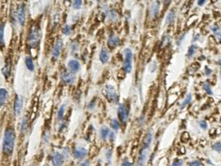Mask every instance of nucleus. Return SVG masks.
I'll return each instance as SVG.
<instances>
[{"label":"nucleus","mask_w":221,"mask_h":166,"mask_svg":"<svg viewBox=\"0 0 221 166\" xmlns=\"http://www.w3.org/2000/svg\"><path fill=\"white\" fill-rule=\"evenodd\" d=\"M41 38L40 28L37 25H33L30 29V32L28 36V45L31 48H35L39 44Z\"/></svg>","instance_id":"obj_2"},{"label":"nucleus","mask_w":221,"mask_h":166,"mask_svg":"<svg viewBox=\"0 0 221 166\" xmlns=\"http://www.w3.org/2000/svg\"><path fill=\"white\" fill-rule=\"evenodd\" d=\"M120 43V39L118 37L115 36L114 34H110L108 38V45L110 47H116Z\"/></svg>","instance_id":"obj_17"},{"label":"nucleus","mask_w":221,"mask_h":166,"mask_svg":"<svg viewBox=\"0 0 221 166\" xmlns=\"http://www.w3.org/2000/svg\"><path fill=\"white\" fill-rule=\"evenodd\" d=\"M191 100H192V96H191V95H190V94H189L188 96H186V98L185 99V100L182 102V104H181V106H180V108L181 110H182V109H184V108H185V106L188 105L189 103L191 101Z\"/></svg>","instance_id":"obj_24"},{"label":"nucleus","mask_w":221,"mask_h":166,"mask_svg":"<svg viewBox=\"0 0 221 166\" xmlns=\"http://www.w3.org/2000/svg\"><path fill=\"white\" fill-rule=\"evenodd\" d=\"M203 87H204V89L205 90V91H206L209 95H212V91H211V89H210V86L208 83H205Z\"/></svg>","instance_id":"obj_34"},{"label":"nucleus","mask_w":221,"mask_h":166,"mask_svg":"<svg viewBox=\"0 0 221 166\" xmlns=\"http://www.w3.org/2000/svg\"><path fill=\"white\" fill-rule=\"evenodd\" d=\"M212 149L217 152H221V143L220 142H218V143H215L212 145Z\"/></svg>","instance_id":"obj_29"},{"label":"nucleus","mask_w":221,"mask_h":166,"mask_svg":"<svg viewBox=\"0 0 221 166\" xmlns=\"http://www.w3.org/2000/svg\"><path fill=\"white\" fill-rule=\"evenodd\" d=\"M8 96H9V91L7 89L0 88V108L5 104Z\"/></svg>","instance_id":"obj_16"},{"label":"nucleus","mask_w":221,"mask_h":166,"mask_svg":"<svg viewBox=\"0 0 221 166\" xmlns=\"http://www.w3.org/2000/svg\"><path fill=\"white\" fill-rule=\"evenodd\" d=\"M152 136H153V134H152V131L151 130L149 132L146 134L145 139H144L143 144H142V149H147L149 150L150 148V145L151 144V141H152Z\"/></svg>","instance_id":"obj_13"},{"label":"nucleus","mask_w":221,"mask_h":166,"mask_svg":"<svg viewBox=\"0 0 221 166\" xmlns=\"http://www.w3.org/2000/svg\"><path fill=\"white\" fill-rule=\"evenodd\" d=\"M62 41L61 39H57L53 49V56L54 59H57L59 57L62 52Z\"/></svg>","instance_id":"obj_10"},{"label":"nucleus","mask_w":221,"mask_h":166,"mask_svg":"<svg viewBox=\"0 0 221 166\" xmlns=\"http://www.w3.org/2000/svg\"><path fill=\"white\" fill-rule=\"evenodd\" d=\"M183 165V160L182 159H175L172 163V166H182Z\"/></svg>","instance_id":"obj_33"},{"label":"nucleus","mask_w":221,"mask_h":166,"mask_svg":"<svg viewBox=\"0 0 221 166\" xmlns=\"http://www.w3.org/2000/svg\"><path fill=\"white\" fill-rule=\"evenodd\" d=\"M195 48H196V47H195V46H191V47H189L188 52V56L189 57H191L192 56L195 54Z\"/></svg>","instance_id":"obj_32"},{"label":"nucleus","mask_w":221,"mask_h":166,"mask_svg":"<svg viewBox=\"0 0 221 166\" xmlns=\"http://www.w3.org/2000/svg\"><path fill=\"white\" fill-rule=\"evenodd\" d=\"M132 52L131 49L126 48L125 50V61H124V65H123V69L125 72L130 73L132 69Z\"/></svg>","instance_id":"obj_3"},{"label":"nucleus","mask_w":221,"mask_h":166,"mask_svg":"<svg viewBox=\"0 0 221 166\" xmlns=\"http://www.w3.org/2000/svg\"><path fill=\"white\" fill-rule=\"evenodd\" d=\"M199 125H200V127H201L202 129H204V130H206V129H207V123L205 121H201L199 122Z\"/></svg>","instance_id":"obj_37"},{"label":"nucleus","mask_w":221,"mask_h":166,"mask_svg":"<svg viewBox=\"0 0 221 166\" xmlns=\"http://www.w3.org/2000/svg\"><path fill=\"white\" fill-rule=\"evenodd\" d=\"M62 33L65 35H70L71 34V27L69 25H65L62 28Z\"/></svg>","instance_id":"obj_30"},{"label":"nucleus","mask_w":221,"mask_h":166,"mask_svg":"<svg viewBox=\"0 0 221 166\" xmlns=\"http://www.w3.org/2000/svg\"><path fill=\"white\" fill-rule=\"evenodd\" d=\"M62 79L63 81V82L67 85H71L73 84L76 81V77L74 75V73L71 72H67L65 71L62 75Z\"/></svg>","instance_id":"obj_7"},{"label":"nucleus","mask_w":221,"mask_h":166,"mask_svg":"<svg viewBox=\"0 0 221 166\" xmlns=\"http://www.w3.org/2000/svg\"><path fill=\"white\" fill-rule=\"evenodd\" d=\"M28 127V120L26 118H23L22 121V125H21V130L22 131H25Z\"/></svg>","instance_id":"obj_31"},{"label":"nucleus","mask_w":221,"mask_h":166,"mask_svg":"<svg viewBox=\"0 0 221 166\" xmlns=\"http://www.w3.org/2000/svg\"><path fill=\"white\" fill-rule=\"evenodd\" d=\"M82 166H90V163H89L88 160H86L85 162H83L82 164Z\"/></svg>","instance_id":"obj_41"},{"label":"nucleus","mask_w":221,"mask_h":166,"mask_svg":"<svg viewBox=\"0 0 221 166\" xmlns=\"http://www.w3.org/2000/svg\"><path fill=\"white\" fill-rule=\"evenodd\" d=\"M189 138V135L188 133L184 132L182 134V136H181V140L183 142H186V141H188Z\"/></svg>","instance_id":"obj_35"},{"label":"nucleus","mask_w":221,"mask_h":166,"mask_svg":"<svg viewBox=\"0 0 221 166\" xmlns=\"http://www.w3.org/2000/svg\"><path fill=\"white\" fill-rule=\"evenodd\" d=\"M189 166H200L201 165V163H200L199 161L195 160V161H193V162L189 163Z\"/></svg>","instance_id":"obj_38"},{"label":"nucleus","mask_w":221,"mask_h":166,"mask_svg":"<svg viewBox=\"0 0 221 166\" xmlns=\"http://www.w3.org/2000/svg\"><path fill=\"white\" fill-rule=\"evenodd\" d=\"M122 166H133V164L130 163L129 161H126V160H125V161L122 163Z\"/></svg>","instance_id":"obj_39"},{"label":"nucleus","mask_w":221,"mask_h":166,"mask_svg":"<svg viewBox=\"0 0 221 166\" xmlns=\"http://www.w3.org/2000/svg\"><path fill=\"white\" fill-rule=\"evenodd\" d=\"M4 27L5 24L3 22L0 23V48H3L4 47Z\"/></svg>","instance_id":"obj_19"},{"label":"nucleus","mask_w":221,"mask_h":166,"mask_svg":"<svg viewBox=\"0 0 221 166\" xmlns=\"http://www.w3.org/2000/svg\"><path fill=\"white\" fill-rule=\"evenodd\" d=\"M110 126H111V128H112L113 130L117 131V130L119 129V127H120V125H119V122L117 121L116 120L113 119V120H111V121H110Z\"/></svg>","instance_id":"obj_25"},{"label":"nucleus","mask_w":221,"mask_h":166,"mask_svg":"<svg viewBox=\"0 0 221 166\" xmlns=\"http://www.w3.org/2000/svg\"><path fill=\"white\" fill-rule=\"evenodd\" d=\"M128 115H129L128 108L124 104L120 105L118 106V116H119L120 121L123 123H125L128 118Z\"/></svg>","instance_id":"obj_4"},{"label":"nucleus","mask_w":221,"mask_h":166,"mask_svg":"<svg viewBox=\"0 0 221 166\" xmlns=\"http://www.w3.org/2000/svg\"><path fill=\"white\" fill-rule=\"evenodd\" d=\"M211 30L214 33V34H216V35H219V34H220V28H219L217 25L212 26V27H211Z\"/></svg>","instance_id":"obj_36"},{"label":"nucleus","mask_w":221,"mask_h":166,"mask_svg":"<svg viewBox=\"0 0 221 166\" xmlns=\"http://www.w3.org/2000/svg\"><path fill=\"white\" fill-rule=\"evenodd\" d=\"M100 132H101V138H102L103 140H106L107 137L108 136V134H109L110 131H109V129H108L107 127L103 126V127H101Z\"/></svg>","instance_id":"obj_22"},{"label":"nucleus","mask_w":221,"mask_h":166,"mask_svg":"<svg viewBox=\"0 0 221 166\" xmlns=\"http://www.w3.org/2000/svg\"><path fill=\"white\" fill-rule=\"evenodd\" d=\"M159 12V3L158 2H155L152 3L151 7V16L152 18H155Z\"/></svg>","instance_id":"obj_20"},{"label":"nucleus","mask_w":221,"mask_h":166,"mask_svg":"<svg viewBox=\"0 0 221 166\" xmlns=\"http://www.w3.org/2000/svg\"><path fill=\"white\" fill-rule=\"evenodd\" d=\"M82 5V0H75L72 2V8L75 9H79Z\"/></svg>","instance_id":"obj_26"},{"label":"nucleus","mask_w":221,"mask_h":166,"mask_svg":"<svg viewBox=\"0 0 221 166\" xmlns=\"http://www.w3.org/2000/svg\"><path fill=\"white\" fill-rule=\"evenodd\" d=\"M100 60L102 63H107L109 60V52L106 48H102L100 52Z\"/></svg>","instance_id":"obj_18"},{"label":"nucleus","mask_w":221,"mask_h":166,"mask_svg":"<svg viewBox=\"0 0 221 166\" xmlns=\"http://www.w3.org/2000/svg\"><path fill=\"white\" fill-rule=\"evenodd\" d=\"M65 107H66V106L65 105H62L61 106V107L59 108V110H58V112H57V118H58V120H62V118H63V115H64V112H65Z\"/></svg>","instance_id":"obj_23"},{"label":"nucleus","mask_w":221,"mask_h":166,"mask_svg":"<svg viewBox=\"0 0 221 166\" xmlns=\"http://www.w3.org/2000/svg\"><path fill=\"white\" fill-rule=\"evenodd\" d=\"M22 104H23L22 97L21 96L17 95L15 101H14V106H13V111H14V114L16 115H19L21 113L22 108Z\"/></svg>","instance_id":"obj_9"},{"label":"nucleus","mask_w":221,"mask_h":166,"mask_svg":"<svg viewBox=\"0 0 221 166\" xmlns=\"http://www.w3.org/2000/svg\"><path fill=\"white\" fill-rule=\"evenodd\" d=\"M105 90H106V93H107V98L110 100V101L117 102L118 96H117V95L116 93V90L114 88V87H112L110 85H107Z\"/></svg>","instance_id":"obj_5"},{"label":"nucleus","mask_w":221,"mask_h":166,"mask_svg":"<svg viewBox=\"0 0 221 166\" xmlns=\"http://www.w3.org/2000/svg\"><path fill=\"white\" fill-rule=\"evenodd\" d=\"M175 18V13L173 12H170L168 13V16H167V18H166V22L167 23H170V22H173Z\"/></svg>","instance_id":"obj_27"},{"label":"nucleus","mask_w":221,"mask_h":166,"mask_svg":"<svg viewBox=\"0 0 221 166\" xmlns=\"http://www.w3.org/2000/svg\"><path fill=\"white\" fill-rule=\"evenodd\" d=\"M109 17H110V19L112 22H115L117 18V14L114 10H110V13H109Z\"/></svg>","instance_id":"obj_28"},{"label":"nucleus","mask_w":221,"mask_h":166,"mask_svg":"<svg viewBox=\"0 0 221 166\" xmlns=\"http://www.w3.org/2000/svg\"><path fill=\"white\" fill-rule=\"evenodd\" d=\"M15 131L12 128H7L3 140V152L5 155H10L13 152L15 144Z\"/></svg>","instance_id":"obj_1"},{"label":"nucleus","mask_w":221,"mask_h":166,"mask_svg":"<svg viewBox=\"0 0 221 166\" xmlns=\"http://www.w3.org/2000/svg\"><path fill=\"white\" fill-rule=\"evenodd\" d=\"M67 66L69 67V69L71 70V72H72V73L77 72L80 69V63H79L78 60H75V59L70 60L67 63Z\"/></svg>","instance_id":"obj_14"},{"label":"nucleus","mask_w":221,"mask_h":166,"mask_svg":"<svg viewBox=\"0 0 221 166\" xmlns=\"http://www.w3.org/2000/svg\"><path fill=\"white\" fill-rule=\"evenodd\" d=\"M210 72H211L210 71V69H207V71H206V74H207V75H210Z\"/></svg>","instance_id":"obj_43"},{"label":"nucleus","mask_w":221,"mask_h":166,"mask_svg":"<svg viewBox=\"0 0 221 166\" xmlns=\"http://www.w3.org/2000/svg\"><path fill=\"white\" fill-rule=\"evenodd\" d=\"M25 65H26L27 68L29 71L33 72V70H34V63H33V58L31 56H26V58H25Z\"/></svg>","instance_id":"obj_21"},{"label":"nucleus","mask_w":221,"mask_h":166,"mask_svg":"<svg viewBox=\"0 0 221 166\" xmlns=\"http://www.w3.org/2000/svg\"><path fill=\"white\" fill-rule=\"evenodd\" d=\"M87 150L84 147H77L73 152L74 157L78 159H83L87 155Z\"/></svg>","instance_id":"obj_11"},{"label":"nucleus","mask_w":221,"mask_h":166,"mask_svg":"<svg viewBox=\"0 0 221 166\" xmlns=\"http://www.w3.org/2000/svg\"><path fill=\"white\" fill-rule=\"evenodd\" d=\"M25 16H26V14H25V5L22 3L18 6V11H17V18H18V21L21 26L24 25L25 19H26Z\"/></svg>","instance_id":"obj_6"},{"label":"nucleus","mask_w":221,"mask_h":166,"mask_svg":"<svg viewBox=\"0 0 221 166\" xmlns=\"http://www.w3.org/2000/svg\"><path fill=\"white\" fill-rule=\"evenodd\" d=\"M148 151L149 150L147 149H142L140 151V155H139V158H138V162H137V165L138 166H144L145 163L147 159V155H148Z\"/></svg>","instance_id":"obj_12"},{"label":"nucleus","mask_w":221,"mask_h":166,"mask_svg":"<svg viewBox=\"0 0 221 166\" xmlns=\"http://www.w3.org/2000/svg\"><path fill=\"white\" fill-rule=\"evenodd\" d=\"M204 3H205V0H202V1H200V0H199V1H198V4H199V5H203V4H204Z\"/></svg>","instance_id":"obj_42"},{"label":"nucleus","mask_w":221,"mask_h":166,"mask_svg":"<svg viewBox=\"0 0 221 166\" xmlns=\"http://www.w3.org/2000/svg\"><path fill=\"white\" fill-rule=\"evenodd\" d=\"M2 72H3V76L5 77L6 79H8V78L10 77V75H11V62H10L9 59L7 60L5 66L3 67Z\"/></svg>","instance_id":"obj_15"},{"label":"nucleus","mask_w":221,"mask_h":166,"mask_svg":"<svg viewBox=\"0 0 221 166\" xmlns=\"http://www.w3.org/2000/svg\"><path fill=\"white\" fill-rule=\"evenodd\" d=\"M64 162V157L62 154L56 151L52 156V164L53 166H62Z\"/></svg>","instance_id":"obj_8"},{"label":"nucleus","mask_w":221,"mask_h":166,"mask_svg":"<svg viewBox=\"0 0 221 166\" xmlns=\"http://www.w3.org/2000/svg\"><path fill=\"white\" fill-rule=\"evenodd\" d=\"M106 155H107V158L108 159H110V158H111V150H108V151L107 152Z\"/></svg>","instance_id":"obj_40"}]
</instances>
